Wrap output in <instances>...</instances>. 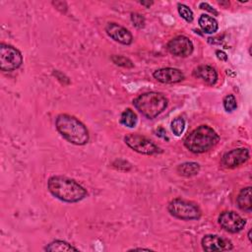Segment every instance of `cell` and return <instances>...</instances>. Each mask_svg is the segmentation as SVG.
Segmentation results:
<instances>
[{"mask_svg":"<svg viewBox=\"0 0 252 252\" xmlns=\"http://www.w3.org/2000/svg\"><path fill=\"white\" fill-rule=\"evenodd\" d=\"M47 188L55 198L67 203L79 202L88 195L82 185L66 176L50 177L47 181Z\"/></svg>","mask_w":252,"mask_h":252,"instance_id":"cell-1","label":"cell"},{"mask_svg":"<svg viewBox=\"0 0 252 252\" xmlns=\"http://www.w3.org/2000/svg\"><path fill=\"white\" fill-rule=\"evenodd\" d=\"M55 126L61 136L74 145L83 146L89 142L90 135L85 124L73 115L59 114L56 117Z\"/></svg>","mask_w":252,"mask_h":252,"instance_id":"cell-2","label":"cell"},{"mask_svg":"<svg viewBox=\"0 0 252 252\" xmlns=\"http://www.w3.org/2000/svg\"><path fill=\"white\" fill-rule=\"evenodd\" d=\"M220 137L208 125H200L184 139V146L194 154L208 152L217 145Z\"/></svg>","mask_w":252,"mask_h":252,"instance_id":"cell-3","label":"cell"},{"mask_svg":"<svg viewBox=\"0 0 252 252\" xmlns=\"http://www.w3.org/2000/svg\"><path fill=\"white\" fill-rule=\"evenodd\" d=\"M133 105L142 115L149 119H154L166 110L168 99L161 93L148 92L138 96L133 101Z\"/></svg>","mask_w":252,"mask_h":252,"instance_id":"cell-4","label":"cell"},{"mask_svg":"<svg viewBox=\"0 0 252 252\" xmlns=\"http://www.w3.org/2000/svg\"><path fill=\"white\" fill-rule=\"evenodd\" d=\"M168 210L174 218L184 220H198L201 217V210L196 203L180 198L173 199L169 204Z\"/></svg>","mask_w":252,"mask_h":252,"instance_id":"cell-5","label":"cell"},{"mask_svg":"<svg viewBox=\"0 0 252 252\" xmlns=\"http://www.w3.org/2000/svg\"><path fill=\"white\" fill-rule=\"evenodd\" d=\"M23 63V56L16 47L1 44L0 45V68L2 71L10 72L18 69Z\"/></svg>","mask_w":252,"mask_h":252,"instance_id":"cell-6","label":"cell"},{"mask_svg":"<svg viewBox=\"0 0 252 252\" xmlns=\"http://www.w3.org/2000/svg\"><path fill=\"white\" fill-rule=\"evenodd\" d=\"M124 142L129 148L139 154L156 155L162 153V150L150 139L138 134L126 135L124 137Z\"/></svg>","mask_w":252,"mask_h":252,"instance_id":"cell-7","label":"cell"},{"mask_svg":"<svg viewBox=\"0 0 252 252\" xmlns=\"http://www.w3.org/2000/svg\"><path fill=\"white\" fill-rule=\"evenodd\" d=\"M219 224L225 231L236 234L244 229L246 220L234 211H225L219 216Z\"/></svg>","mask_w":252,"mask_h":252,"instance_id":"cell-8","label":"cell"},{"mask_svg":"<svg viewBox=\"0 0 252 252\" xmlns=\"http://www.w3.org/2000/svg\"><path fill=\"white\" fill-rule=\"evenodd\" d=\"M167 47L172 54L179 57H187L191 55L194 49L192 42L184 36L173 38L168 43Z\"/></svg>","mask_w":252,"mask_h":252,"instance_id":"cell-9","label":"cell"},{"mask_svg":"<svg viewBox=\"0 0 252 252\" xmlns=\"http://www.w3.org/2000/svg\"><path fill=\"white\" fill-rule=\"evenodd\" d=\"M249 160V150L238 148L226 153L222 158V165L227 169H236Z\"/></svg>","mask_w":252,"mask_h":252,"instance_id":"cell-10","label":"cell"},{"mask_svg":"<svg viewBox=\"0 0 252 252\" xmlns=\"http://www.w3.org/2000/svg\"><path fill=\"white\" fill-rule=\"evenodd\" d=\"M202 248L208 252L229 251L234 248L233 243L228 238L217 235H207L201 240Z\"/></svg>","mask_w":252,"mask_h":252,"instance_id":"cell-11","label":"cell"},{"mask_svg":"<svg viewBox=\"0 0 252 252\" xmlns=\"http://www.w3.org/2000/svg\"><path fill=\"white\" fill-rule=\"evenodd\" d=\"M106 32L113 41L121 45L129 46L133 42V37L130 32L116 23H108L106 26Z\"/></svg>","mask_w":252,"mask_h":252,"instance_id":"cell-12","label":"cell"},{"mask_svg":"<svg viewBox=\"0 0 252 252\" xmlns=\"http://www.w3.org/2000/svg\"><path fill=\"white\" fill-rule=\"evenodd\" d=\"M154 78L164 84H175L179 83L184 79V74L177 68H162L158 69L153 73Z\"/></svg>","mask_w":252,"mask_h":252,"instance_id":"cell-13","label":"cell"},{"mask_svg":"<svg viewBox=\"0 0 252 252\" xmlns=\"http://www.w3.org/2000/svg\"><path fill=\"white\" fill-rule=\"evenodd\" d=\"M194 76L201 79L207 85L213 86L218 80V74L215 68L209 65H200L194 70Z\"/></svg>","mask_w":252,"mask_h":252,"instance_id":"cell-14","label":"cell"},{"mask_svg":"<svg viewBox=\"0 0 252 252\" xmlns=\"http://www.w3.org/2000/svg\"><path fill=\"white\" fill-rule=\"evenodd\" d=\"M237 205L239 209L242 211L250 212L252 210V203H251V187H245L241 189L238 196H237Z\"/></svg>","mask_w":252,"mask_h":252,"instance_id":"cell-15","label":"cell"},{"mask_svg":"<svg viewBox=\"0 0 252 252\" xmlns=\"http://www.w3.org/2000/svg\"><path fill=\"white\" fill-rule=\"evenodd\" d=\"M199 26L206 34H214L219 29V24L217 20L209 15L203 14L199 18Z\"/></svg>","mask_w":252,"mask_h":252,"instance_id":"cell-16","label":"cell"},{"mask_svg":"<svg viewBox=\"0 0 252 252\" xmlns=\"http://www.w3.org/2000/svg\"><path fill=\"white\" fill-rule=\"evenodd\" d=\"M200 172V166L194 162H187L177 167V173L185 177H191L198 174Z\"/></svg>","mask_w":252,"mask_h":252,"instance_id":"cell-17","label":"cell"},{"mask_svg":"<svg viewBox=\"0 0 252 252\" xmlns=\"http://www.w3.org/2000/svg\"><path fill=\"white\" fill-rule=\"evenodd\" d=\"M46 251H50V252H56V251H78V248L74 247L73 245L69 244L66 241L63 240H54L50 242L47 246L45 248Z\"/></svg>","mask_w":252,"mask_h":252,"instance_id":"cell-18","label":"cell"},{"mask_svg":"<svg viewBox=\"0 0 252 252\" xmlns=\"http://www.w3.org/2000/svg\"><path fill=\"white\" fill-rule=\"evenodd\" d=\"M120 123L126 127H129V128H134L136 124H137V115L136 113L130 110L127 109L125 110L120 116Z\"/></svg>","mask_w":252,"mask_h":252,"instance_id":"cell-19","label":"cell"},{"mask_svg":"<svg viewBox=\"0 0 252 252\" xmlns=\"http://www.w3.org/2000/svg\"><path fill=\"white\" fill-rule=\"evenodd\" d=\"M111 60L114 64L121 66V67H125V68H133L134 67V63L132 62V60L126 56L112 55Z\"/></svg>","mask_w":252,"mask_h":252,"instance_id":"cell-20","label":"cell"},{"mask_svg":"<svg viewBox=\"0 0 252 252\" xmlns=\"http://www.w3.org/2000/svg\"><path fill=\"white\" fill-rule=\"evenodd\" d=\"M185 128V121L182 117H176L172 122V130L174 135L180 136Z\"/></svg>","mask_w":252,"mask_h":252,"instance_id":"cell-21","label":"cell"},{"mask_svg":"<svg viewBox=\"0 0 252 252\" xmlns=\"http://www.w3.org/2000/svg\"><path fill=\"white\" fill-rule=\"evenodd\" d=\"M177 7L178 13L181 16V18H183L188 23H191L193 21V12L190 8L184 4H178Z\"/></svg>","mask_w":252,"mask_h":252,"instance_id":"cell-22","label":"cell"},{"mask_svg":"<svg viewBox=\"0 0 252 252\" xmlns=\"http://www.w3.org/2000/svg\"><path fill=\"white\" fill-rule=\"evenodd\" d=\"M223 103H224V108L228 112H232L237 108L236 99L234 94H228V96H226L224 98Z\"/></svg>","mask_w":252,"mask_h":252,"instance_id":"cell-23","label":"cell"},{"mask_svg":"<svg viewBox=\"0 0 252 252\" xmlns=\"http://www.w3.org/2000/svg\"><path fill=\"white\" fill-rule=\"evenodd\" d=\"M131 21L134 25V27H136L137 29H142L145 27V18L143 15L139 14V13H132L131 14Z\"/></svg>","mask_w":252,"mask_h":252,"instance_id":"cell-24","label":"cell"},{"mask_svg":"<svg viewBox=\"0 0 252 252\" xmlns=\"http://www.w3.org/2000/svg\"><path fill=\"white\" fill-rule=\"evenodd\" d=\"M156 135H157L158 137L166 139V140L169 141V137L167 136V131H166L163 127H160V128H158V129L156 130Z\"/></svg>","mask_w":252,"mask_h":252,"instance_id":"cell-25","label":"cell"},{"mask_svg":"<svg viewBox=\"0 0 252 252\" xmlns=\"http://www.w3.org/2000/svg\"><path fill=\"white\" fill-rule=\"evenodd\" d=\"M200 8L203 9V10L209 11V12H211V13H214L215 15H218V12H217L214 8H212V6H210L208 3H205V2L200 3Z\"/></svg>","mask_w":252,"mask_h":252,"instance_id":"cell-26","label":"cell"},{"mask_svg":"<svg viewBox=\"0 0 252 252\" xmlns=\"http://www.w3.org/2000/svg\"><path fill=\"white\" fill-rule=\"evenodd\" d=\"M216 55L220 61H227L228 55L223 50H216Z\"/></svg>","mask_w":252,"mask_h":252,"instance_id":"cell-27","label":"cell"},{"mask_svg":"<svg viewBox=\"0 0 252 252\" xmlns=\"http://www.w3.org/2000/svg\"><path fill=\"white\" fill-rule=\"evenodd\" d=\"M140 3H141L142 5H144V6H146L147 8H149V7L153 4V2H145V1H141Z\"/></svg>","mask_w":252,"mask_h":252,"instance_id":"cell-28","label":"cell"},{"mask_svg":"<svg viewBox=\"0 0 252 252\" xmlns=\"http://www.w3.org/2000/svg\"><path fill=\"white\" fill-rule=\"evenodd\" d=\"M132 250H147V251H150L151 249L150 248H133V249H130V251Z\"/></svg>","mask_w":252,"mask_h":252,"instance_id":"cell-29","label":"cell"},{"mask_svg":"<svg viewBox=\"0 0 252 252\" xmlns=\"http://www.w3.org/2000/svg\"><path fill=\"white\" fill-rule=\"evenodd\" d=\"M248 238H249V241L251 242V230H249V232H248Z\"/></svg>","mask_w":252,"mask_h":252,"instance_id":"cell-30","label":"cell"}]
</instances>
